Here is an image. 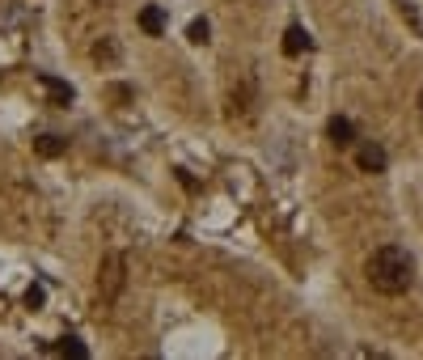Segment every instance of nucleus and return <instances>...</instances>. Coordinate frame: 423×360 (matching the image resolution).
I'll return each mask as SVG.
<instances>
[{
	"label": "nucleus",
	"mask_w": 423,
	"mask_h": 360,
	"mask_svg": "<svg viewBox=\"0 0 423 360\" xmlns=\"http://www.w3.org/2000/svg\"><path fill=\"white\" fill-rule=\"evenodd\" d=\"M186 38H191V42H207V38H212V26H207V22L199 17V22H191V30H186Z\"/></svg>",
	"instance_id": "9"
},
{
	"label": "nucleus",
	"mask_w": 423,
	"mask_h": 360,
	"mask_svg": "<svg viewBox=\"0 0 423 360\" xmlns=\"http://www.w3.org/2000/svg\"><path fill=\"white\" fill-rule=\"evenodd\" d=\"M60 356H72V360H85L89 352H85V343H77V339H64V343H60Z\"/></svg>",
	"instance_id": "10"
},
{
	"label": "nucleus",
	"mask_w": 423,
	"mask_h": 360,
	"mask_svg": "<svg viewBox=\"0 0 423 360\" xmlns=\"http://www.w3.org/2000/svg\"><path fill=\"white\" fill-rule=\"evenodd\" d=\"M326 132H330V140H335L339 148H347V144L356 140V132H351V123H347V119H339V115L330 119V127H326Z\"/></svg>",
	"instance_id": "8"
},
{
	"label": "nucleus",
	"mask_w": 423,
	"mask_h": 360,
	"mask_svg": "<svg viewBox=\"0 0 423 360\" xmlns=\"http://www.w3.org/2000/svg\"><path fill=\"white\" fill-rule=\"evenodd\" d=\"M301 51H309V34H305L301 26H292V30L284 34V56H301Z\"/></svg>",
	"instance_id": "6"
},
{
	"label": "nucleus",
	"mask_w": 423,
	"mask_h": 360,
	"mask_svg": "<svg viewBox=\"0 0 423 360\" xmlns=\"http://www.w3.org/2000/svg\"><path fill=\"white\" fill-rule=\"evenodd\" d=\"M123 267H127L123 254H106L102 276H97V292H102V301H115V297H119V288H123V280H127Z\"/></svg>",
	"instance_id": "2"
},
{
	"label": "nucleus",
	"mask_w": 423,
	"mask_h": 360,
	"mask_svg": "<svg viewBox=\"0 0 423 360\" xmlns=\"http://www.w3.org/2000/svg\"><path fill=\"white\" fill-rule=\"evenodd\" d=\"M356 166H360V170H368V174H381V170L390 166V157H385V148H381V144L368 140V144H360V148H356Z\"/></svg>",
	"instance_id": "3"
},
{
	"label": "nucleus",
	"mask_w": 423,
	"mask_h": 360,
	"mask_svg": "<svg viewBox=\"0 0 423 360\" xmlns=\"http://www.w3.org/2000/svg\"><path fill=\"white\" fill-rule=\"evenodd\" d=\"M140 26H144V34H161L166 30V13L157 5H148V9H140Z\"/></svg>",
	"instance_id": "5"
},
{
	"label": "nucleus",
	"mask_w": 423,
	"mask_h": 360,
	"mask_svg": "<svg viewBox=\"0 0 423 360\" xmlns=\"http://www.w3.org/2000/svg\"><path fill=\"white\" fill-rule=\"evenodd\" d=\"M368 284L385 297H398L415 284V259L402 250V246H381L373 250V259H368Z\"/></svg>",
	"instance_id": "1"
},
{
	"label": "nucleus",
	"mask_w": 423,
	"mask_h": 360,
	"mask_svg": "<svg viewBox=\"0 0 423 360\" xmlns=\"http://www.w3.org/2000/svg\"><path fill=\"white\" fill-rule=\"evenodd\" d=\"M42 81V89L51 93V97H56V107H68V102H72V89L64 85V81H56V77H38Z\"/></svg>",
	"instance_id": "7"
},
{
	"label": "nucleus",
	"mask_w": 423,
	"mask_h": 360,
	"mask_svg": "<svg viewBox=\"0 0 423 360\" xmlns=\"http://www.w3.org/2000/svg\"><path fill=\"white\" fill-rule=\"evenodd\" d=\"M64 148H68V140H64V136H56V132L34 136V152H38V157H60Z\"/></svg>",
	"instance_id": "4"
}]
</instances>
